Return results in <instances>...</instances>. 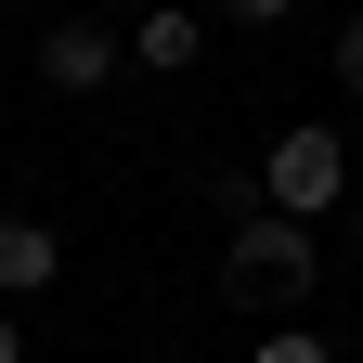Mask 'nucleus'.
I'll list each match as a JSON object with an SVG mask.
<instances>
[{
	"mask_svg": "<svg viewBox=\"0 0 363 363\" xmlns=\"http://www.w3.org/2000/svg\"><path fill=\"white\" fill-rule=\"evenodd\" d=\"M350 247H363V220H350Z\"/></svg>",
	"mask_w": 363,
	"mask_h": 363,
	"instance_id": "10",
	"label": "nucleus"
},
{
	"mask_svg": "<svg viewBox=\"0 0 363 363\" xmlns=\"http://www.w3.org/2000/svg\"><path fill=\"white\" fill-rule=\"evenodd\" d=\"M117 52H130L117 26H91V13H65L52 39H39V78H52V91H104V78H117Z\"/></svg>",
	"mask_w": 363,
	"mask_h": 363,
	"instance_id": "3",
	"label": "nucleus"
},
{
	"mask_svg": "<svg viewBox=\"0 0 363 363\" xmlns=\"http://www.w3.org/2000/svg\"><path fill=\"white\" fill-rule=\"evenodd\" d=\"M130 52H143L156 78H195V52H208V13H169V0H156V13L130 26Z\"/></svg>",
	"mask_w": 363,
	"mask_h": 363,
	"instance_id": "5",
	"label": "nucleus"
},
{
	"mask_svg": "<svg viewBox=\"0 0 363 363\" xmlns=\"http://www.w3.org/2000/svg\"><path fill=\"white\" fill-rule=\"evenodd\" d=\"M337 91H350V104H363V13L337 26Z\"/></svg>",
	"mask_w": 363,
	"mask_h": 363,
	"instance_id": "7",
	"label": "nucleus"
},
{
	"mask_svg": "<svg viewBox=\"0 0 363 363\" xmlns=\"http://www.w3.org/2000/svg\"><path fill=\"white\" fill-rule=\"evenodd\" d=\"M220 13H234V26H286V0H220Z\"/></svg>",
	"mask_w": 363,
	"mask_h": 363,
	"instance_id": "8",
	"label": "nucleus"
},
{
	"mask_svg": "<svg viewBox=\"0 0 363 363\" xmlns=\"http://www.w3.org/2000/svg\"><path fill=\"white\" fill-rule=\"evenodd\" d=\"M247 363H337V350L311 337V325H259V350H247Z\"/></svg>",
	"mask_w": 363,
	"mask_h": 363,
	"instance_id": "6",
	"label": "nucleus"
},
{
	"mask_svg": "<svg viewBox=\"0 0 363 363\" xmlns=\"http://www.w3.org/2000/svg\"><path fill=\"white\" fill-rule=\"evenodd\" d=\"M65 272V247H52V220H26V208H0V298H39Z\"/></svg>",
	"mask_w": 363,
	"mask_h": 363,
	"instance_id": "4",
	"label": "nucleus"
},
{
	"mask_svg": "<svg viewBox=\"0 0 363 363\" xmlns=\"http://www.w3.org/2000/svg\"><path fill=\"white\" fill-rule=\"evenodd\" d=\"M311 286H325V247H311V220H286V208H247L234 234H220V298H234V311L286 325Z\"/></svg>",
	"mask_w": 363,
	"mask_h": 363,
	"instance_id": "1",
	"label": "nucleus"
},
{
	"mask_svg": "<svg viewBox=\"0 0 363 363\" xmlns=\"http://www.w3.org/2000/svg\"><path fill=\"white\" fill-rule=\"evenodd\" d=\"M337 195H350V143H337L325 117H311V130H286V143L259 156V208L311 220V208H337Z\"/></svg>",
	"mask_w": 363,
	"mask_h": 363,
	"instance_id": "2",
	"label": "nucleus"
},
{
	"mask_svg": "<svg viewBox=\"0 0 363 363\" xmlns=\"http://www.w3.org/2000/svg\"><path fill=\"white\" fill-rule=\"evenodd\" d=\"M0 363H26V325H13V311H0Z\"/></svg>",
	"mask_w": 363,
	"mask_h": 363,
	"instance_id": "9",
	"label": "nucleus"
}]
</instances>
